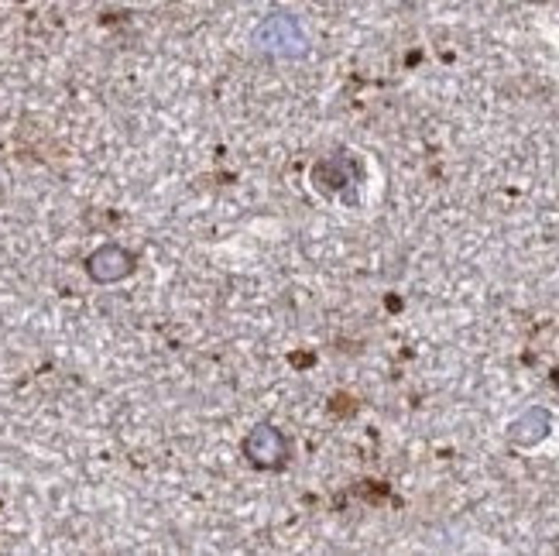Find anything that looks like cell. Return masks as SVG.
Instances as JSON below:
<instances>
[{"label":"cell","instance_id":"obj_1","mask_svg":"<svg viewBox=\"0 0 559 556\" xmlns=\"http://www.w3.org/2000/svg\"><path fill=\"white\" fill-rule=\"evenodd\" d=\"M240 450H245L248 464L258 468V471H285L288 461H292L288 437L272 423H258L245 437V447H240Z\"/></svg>","mask_w":559,"mask_h":556},{"label":"cell","instance_id":"obj_2","mask_svg":"<svg viewBox=\"0 0 559 556\" xmlns=\"http://www.w3.org/2000/svg\"><path fill=\"white\" fill-rule=\"evenodd\" d=\"M258 48L261 52H269V56H282V59H292V56H302L306 52V32H302V24L292 17V14H272V17H264V24L258 28L254 35Z\"/></svg>","mask_w":559,"mask_h":556},{"label":"cell","instance_id":"obj_3","mask_svg":"<svg viewBox=\"0 0 559 556\" xmlns=\"http://www.w3.org/2000/svg\"><path fill=\"white\" fill-rule=\"evenodd\" d=\"M357 182H360V165L354 155H330L312 165V186L320 189L323 197H344Z\"/></svg>","mask_w":559,"mask_h":556},{"label":"cell","instance_id":"obj_4","mask_svg":"<svg viewBox=\"0 0 559 556\" xmlns=\"http://www.w3.org/2000/svg\"><path fill=\"white\" fill-rule=\"evenodd\" d=\"M134 264H138L134 251L120 248V245H104L86 258V275L96 285H114V282H124L134 272Z\"/></svg>","mask_w":559,"mask_h":556},{"label":"cell","instance_id":"obj_5","mask_svg":"<svg viewBox=\"0 0 559 556\" xmlns=\"http://www.w3.org/2000/svg\"><path fill=\"white\" fill-rule=\"evenodd\" d=\"M549 429H552L549 409L532 405V409H525V413L512 426H508V440H512L515 447H539L549 437Z\"/></svg>","mask_w":559,"mask_h":556},{"label":"cell","instance_id":"obj_6","mask_svg":"<svg viewBox=\"0 0 559 556\" xmlns=\"http://www.w3.org/2000/svg\"><path fill=\"white\" fill-rule=\"evenodd\" d=\"M552 381H556V389H559V371H556V375H552Z\"/></svg>","mask_w":559,"mask_h":556},{"label":"cell","instance_id":"obj_7","mask_svg":"<svg viewBox=\"0 0 559 556\" xmlns=\"http://www.w3.org/2000/svg\"><path fill=\"white\" fill-rule=\"evenodd\" d=\"M525 4H543V0H525Z\"/></svg>","mask_w":559,"mask_h":556}]
</instances>
